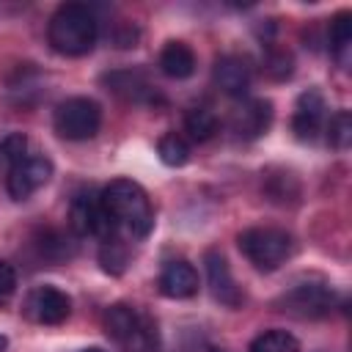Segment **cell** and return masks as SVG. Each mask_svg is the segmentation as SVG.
Wrapping results in <instances>:
<instances>
[{
	"instance_id": "cell-1",
	"label": "cell",
	"mask_w": 352,
	"mask_h": 352,
	"mask_svg": "<svg viewBox=\"0 0 352 352\" xmlns=\"http://www.w3.org/2000/svg\"><path fill=\"white\" fill-rule=\"evenodd\" d=\"M102 209L113 228H124L135 239H143L154 228V209L146 190L132 179H113L99 192Z\"/></svg>"
},
{
	"instance_id": "cell-2",
	"label": "cell",
	"mask_w": 352,
	"mask_h": 352,
	"mask_svg": "<svg viewBox=\"0 0 352 352\" xmlns=\"http://www.w3.org/2000/svg\"><path fill=\"white\" fill-rule=\"evenodd\" d=\"M47 38L55 52L80 58L88 55L96 44V16L82 3H63L50 16Z\"/></svg>"
},
{
	"instance_id": "cell-3",
	"label": "cell",
	"mask_w": 352,
	"mask_h": 352,
	"mask_svg": "<svg viewBox=\"0 0 352 352\" xmlns=\"http://www.w3.org/2000/svg\"><path fill=\"white\" fill-rule=\"evenodd\" d=\"M236 245L242 250V256L261 272H272L278 270L289 256H292V234H286L283 228H272V226H253L245 228L236 236Z\"/></svg>"
},
{
	"instance_id": "cell-4",
	"label": "cell",
	"mask_w": 352,
	"mask_h": 352,
	"mask_svg": "<svg viewBox=\"0 0 352 352\" xmlns=\"http://www.w3.org/2000/svg\"><path fill=\"white\" fill-rule=\"evenodd\" d=\"M104 333L124 352H151L157 346V336L148 319H143L132 305L116 302L104 311Z\"/></svg>"
},
{
	"instance_id": "cell-5",
	"label": "cell",
	"mask_w": 352,
	"mask_h": 352,
	"mask_svg": "<svg viewBox=\"0 0 352 352\" xmlns=\"http://www.w3.org/2000/svg\"><path fill=\"white\" fill-rule=\"evenodd\" d=\"M52 124L66 140H91L102 126V107L88 96H69L55 107Z\"/></svg>"
},
{
	"instance_id": "cell-6",
	"label": "cell",
	"mask_w": 352,
	"mask_h": 352,
	"mask_svg": "<svg viewBox=\"0 0 352 352\" xmlns=\"http://www.w3.org/2000/svg\"><path fill=\"white\" fill-rule=\"evenodd\" d=\"M333 289L319 280H302L280 294L278 308L297 319H319L333 308Z\"/></svg>"
},
{
	"instance_id": "cell-7",
	"label": "cell",
	"mask_w": 352,
	"mask_h": 352,
	"mask_svg": "<svg viewBox=\"0 0 352 352\" xmlns=\"http://www.w3.org/2000/svg\"><path fill=\"white\" fill-rule=\"evenodd\" d=\"M50 179H52V162L47 157H25L8 168L6 190L14 201H25L36 190H41Z\"/></svg>"
},
{
	"instance_id": "cell-8",
	"label": "cell",
	"mask_w": 352,
	"mask_h": 352,
	"mask_svg": "<svg viewBox=\"0 0 352 352\" xmlns=\"http://www.w3.org/2000/svg\"><path fill=\"white\" fill-rule=\"evenodd\" d=\"M25 316L38 322V324H60L72 314V300L66 292L55 286H36L25 297Z\"/></svg>"
},
{
	"instance_id": "cell-9",
	"label": "cell",
	"mask_w": 352,
	"mask_h": 352,
	"mask_svg": "<svg viewBox=\"0 0 352 352\" xmlns=\"http://www.w3.org/2000/svg\"><path fill=\"white\" fill-rule=\"evenodd\" d=\"M69 226L77 236H102L104 239H113V223L107 220L104 209H102V201L94 198V195H77L72 201V212H69Z\"/></svg>"
},
{
	"instance_id": "cell-10",
	"label": "cell",
	"mask_w": 352,
	"mask_h": 352,
	"mask_svg": "<svg viewBox=\"0 0 352 352\" xmlns=\"http://www.w3.org/2000/svg\"><path fill=\"white\" fill-rule=\"evenodd\" d=\"M204 264H206V278H209V289H212V297L228 308H239L245 294L242 289L236 286L234 275H231V267L226 261V256L220 250H206L204 253Z\"/></svg>"
},
{
	"instance_id": "cell-11",
	"label": "cell",
	"mask_w": 352,
	"mask_h": 352,
	"mask_svg": "<svg viewBox=\"0 0 352 352\" xmlns=\"http://www.w3.org/2000/svg\"><path fill=\"white\" fill-rule=\"evenodd\" d=\"M231 129L242 140L261 138L272 124V102L270 99H245L236 110H231Z\"/></svg>"
},
{
	"instance_id": "cell-12",
	"label": "cell",
	"mask_w": 352,
	"mask_h": 352,
	"mask_svg": "<svg viewBox=\"0 0 352 352\" xmlns=\"http://www.w3.org/2000/svg\"><path fill=\"white\" fill-rule=\"evenodd\" d=\"M250 63L242 55H220L212 66V80L214 85L234 99H242L250 88Z\"/></svg>"
},
{
	"instance_id": "cell-13",
	"label": "cell",
	"mask_w": 352,
	"mask_h": 352,
	"mask_svg": "<svg viewBox=\"0 0 352 352\" xmlns=\"http://www.w3.org/2000/svg\"><path fill=\"white\" fill-rule=\"evenodd\" d=\"M102 82L107 85V91H113L116 96H121L126 102H135V104H151L157 99V88L138 69H116V72H107L102 77Z\"/></svg>"
},
{
	"instance_id": "cell-14",
	"label": "cell",
	"mask_w": 352,
	"mask_h": 352,
	"mask_svg": "<svg viewBox=\"0 0 352 352\" xmlns=\"http://www.w3.org/2000/svg\"><path fill=\"white\" fill-rule=\"evenodd\" d=\"M322 116H324V96L316 88H308L297 96V107L292 116V129L297 140H314L316 132L322 129Z\"/></svg>"
},
{
	"instance_id": "cell-15",
	"label": "cell",
	"mask_w": 352,
	"mask_h": 352,
	"mask_svg": "<svg viewBox=\"0 0 352 352\" xmlns=\"http://www.w3.org/2000/svg\"><path fill=\"white\" fill-rule=\"evenodd\" d=\"M160 292L165 297H173V300H187L198 292V272L190 261L184 258H176V261H168L160 272Z\"/></svg>"
},
{
	"instance_id": "cell-16",
	"label": "cell",
	"mask_w": 352,
	"mask_h": 352,
	"mask_svg": "<svg viewBox=\"0 0 352 352\" xmlns=\"http://www.w3.org/2000/svg\"><path fill=\"white\" fill-rule=\"evenodd\" d=\"M160 69L170 80H187L195 72V52L184 41H168L160 52Z\"/></svg>"
},
{
	"instance_id": "cell-17",
	"label": "cell",
	"mask_w": 352,
	"mask_h": 352,
	"mask_svg": "<svg viewBox=\"0 0 352 352\" xmlns=\"http://www.w3.org/2000/svg\"><path fill=\"white\" fill-rule=\"evenodd\" d=\"M327 41H330L333 58L346 69V66H349V52H352V14H349V11H338V14L330 19Z\"/></svg>"
},
{
	"instance_id": "cell-18",
	"label": "cell",
	"mask_w": 352,
	"mask_h": 352,
	"mask_svg": "<svg viewBox=\"0 0 352 352\" xmlns=\"http://www.w3.org/2000/svg\"><path fill=\"white\" fill-rule=\"evenodd\" d=\"M184 129H187V132H190V138H192V140H198V143L209 140V138L217 132V116H214V110H212V107H206V104L190 107V110H187V116H184Z\"/></svg>"
},
{
	"instance_id": "cell-19",
	"label": "cell",
	"mask_w": 352,
	"mask_h": 352,
	"mask_svg": "<svg viewBox=\"0 0 352 352\" xmlns=\"http://www.w3.org/2000/svg\"><path fill=\"white\" fill-rule=\"evenodd\" d=\"M250 352H300V341L286 330H264L250 341Z\"/></svg>"
},
{
	"instance_id": "cell-20",
	"label": "cell",
	"mask_w": 352,
	"mask_h": 352,
	"mask_svg": "<svg viewBox=\"0 0 352 352\" xmlns=\"http://www.w3.org/2000/svg\"><path fill=\"white\" fill-rule=\"evenodd\" d=\"M36 248L47 261H63L72 256V245L66 242V236L55 228H41L36 234Z\"/></svg>"
},
{
	"instance_id": "cell-21",
	"label": "cell",
	"mask_w": 352,
	"mask_h": 352,
	"mask_svg": "<svg viewBox=\"0 0 352 352\" xmlns=\"http://www.w3.org/2000/svg\"><path fill=\"white\" fill-rule=\"evenodd\" d=\"M157 154H160V160H162L165 165L179 168V165H184V162L190 160V146H187V140H184L182 135L168 132V135L160 138V143H157Z\"/></svg>"
},
{
	"instance_id": "cell-22",
	"label": "cell",
	"mask_w": 352,
	"mask_h": 352,
	"mask_svg": "<svg viewBox=\"0 0 352 352\" xmlns=\"http://www.w3.org/2000/svg\"><path fill=\"white\" fill-rule=\"evenodd\" d=\"M327 140L338 151H344L352 143V116H349V110H338L330 118V124H327Z\"/></svg>"
},
{
	"instance_id": "cell-23",
	"label": "cell",
	"mask_w": 352,
	"mask_h": 352,
	"mask_svg": "<svg viewBox=\"0 0 352 352\" xmlns=\"http://www.w3.org/2000/svg\"><path fill=\"white\" fill-rule=\"evenodd\" d=\"M99 261H102V270L110 272V275H121L126 270V248L113 236V239H104L102 250H99Z\"/></svg>"
},
{
	"instance_id": "cell-24",
	"label": "cell",
	"mask_w": 352,
	"mask_h": 352,
	"mask_svg": "<svg viewBox=\"0 0 352 352\" xmlns=\"http://www.w3.org/2000/svg\"><path fill=\"white\" fill-rule=\"evenodd\" d=\"M264 72H267L272 80H286V77H292V72H294V60H292L289 52L272 50V52H267V58H264Z\"/></svg>"
},
{
	"instance_id": "cell-25",
	"label": "cell",
	"mask_w": 352,
	"mask_h": 352,
	"mask_svg": "<svg viewBox=\"0 0 352 352\" xmlns=\"http://www.w3.org/2000/svg\"><path fill=\"white\" fill-rule=\"evenodd\" d=\"M25 148H28V138L14 132L8 135L3 143H0V162H8V165H16L19 160H25Z\"/></svg>"
},
{
	"instance_id": "cell-26",
	"label": "cell",
	"mask_w": 352,
	"mask_h": 352,
	"mask_svg": "<svg viewBox=\"0 0 352 352\" xmlns=\"http://www.w3.org/2000/svg\"><path fill=\"white\" fill-rule=\"evenodd\" d=\"M16 292V272L8 261H0V302H6Z\"/></svg>"
},
{
	"instance_id": "cell-27",
	"label": "cell",
	"mask_w": 352,
	"mask_h": 352,
	"mask_svg": "<svg viewBox=\"0 0 352 352\" xmlns=\"http://www.w3.org/2000/svg\"><path fill=\"white\" fill-rule=\"evenodd\" d=\"M6 346H8V338H6V336H0V352H6Z\"/></svg>"
},
{
	"instance_id": "cell-28",
	"label": "cell",
	"mask_w": 352,
	"mask_h": 352,
	"mask_svg": "<svg viewBox=\"0 0 352 352\" xmlns=\"http://www.w3.org/2000/svg\"><path fill=\"white\" fill-rule=\"evenodd\" d=\"M82 352H107V349H102V346H88V349H82Z\"/></svg>"
},
{
	"instance_id": "cell-29",
	"label": "cell",
	"mask_w": 352,
	"mask_h": 352,
	"mask_svg": "<svg viewBox=\"0 0 352 352\" xmlns=\"http://www.w3.org/2000/svg\"><path fill=\"white\" fill-rule=\"evenodd\" d=\"M209 352H223V349H209Z\"/></svg>"
}]
</instances>
